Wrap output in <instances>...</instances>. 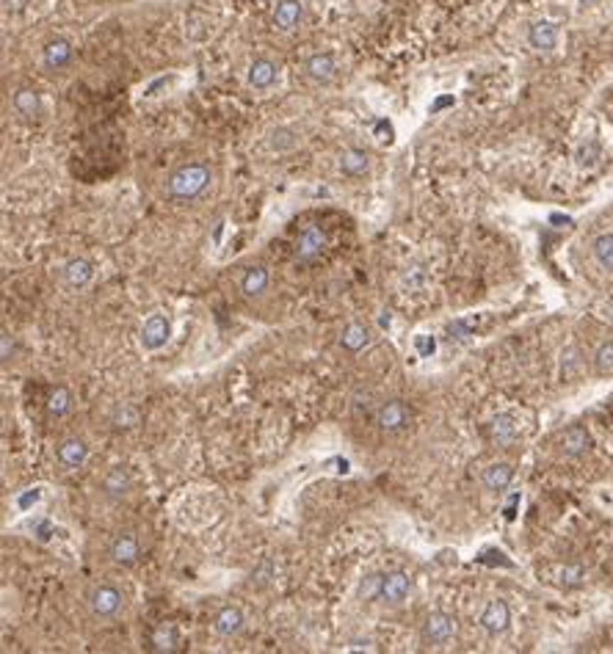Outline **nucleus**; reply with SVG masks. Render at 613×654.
Instances as JSON below:
<instances>
[{
  "label": "nucleus",
  "instance_id": "f257e3e1",
  "mask_svg": "<svg viewBox=\"0 0 613 654\" xmlns=\"http://www.w3.org/2000/svg\"><path fill=\"white\" fill-rule=\"evenodd\" d=\"M213 182V172L204 163H185L175 169L169 179H166V191L169 196H175L180 201H194L197 196H202L207 191V185Z\"/></svg>",
  "mask_w": 613,
  "mask_h": 654
},
{
  "label": "nucleus",
  "instance_id": "f03ea898",
  "mask_svg": "<svg viewBox=\"0 0 613 654\" xmlns=\"http://www.w3.org/2000/svg\"><path fill=\"white\" fill-rule=\"evenodd\" d=\"M86 604H89V610H92L94 619L111 621V619H116V616L122 613V607H125V594H122L116 585H111V582H100V585H94V588L89 591Z\"/></svg>",
  "mask_w": 613,
  "mask_h": 654
},
{
  "label": "nucleus",
  "instance_id": "7ed1b4c3",
  "mask_svg": "<svg viewBox=\"0 0 613 654\" xmlns=\"http://www.w3.org/2000/svg\"><path fill=\"white\" fill-rule=\"evenodd\" d=\"M376 423L387 433H401L412 423V411H409V406L404 401H387L376 411Z\"/></svg>",
  "mask_w": 613,
  "mask_h": 654
},
{
  "label": "nucleus",
  "instance_id": "20e7f679",
  "mask_svg": "<svg viewBox=\"0 0 613 654\" xmlns=\"http://www.w3.org/2000/svg\"><path fill=\"white\" fill-rule=\"evenodd\" d=\"M169 337H172V321L166 315L155 312V315H150L144 321V326H141V345H144V351H160L169 343Z\"/></svg>",
  "mask_w": 613,
  "mask_h": 654
},
{
  "label": "nucleus",
  "instance_id": "39448f33",
  "mask_svg": "<svg viewBox=\"0 0 613 654\" xmlns=\"http://www.w3.org/2000/svg\"><path fill=\"white\" fill-rule=\"evenodd\" d=\"M453 632H456L453 616H448V613H442V610L429 613L426 621H423V641H426V643L442 646V643H448V641L453 638Z\"/></svg>",
  "mask_w": 613,
  "mask_h": 654
},
{
  "label": "nucleus",
  "instance_id": "423d86ee",
  "mask_svg": "<svg viewBox=\"0 0 613 654\" xmlns=\"http://www.w3.org/2000/svg\"><path fill=\"white\" fill-rule=\"evenodd\" d=\"M326 249V235L321 227H304L302 235L296 238V257L299 262H312L315 257H321V252Z\"/></svg>",
  "mask_w": 613,
  "mask_h": 654
},
{
  "label": "nucleus",
  "instance_id": "0eeeda50",
  "mask_svg": "<svg viewBox=\"0 0 613 654\" xmlns=\"http://www.w3.org/2000/svg\"><path fill=\"white\" fill-rule=\"evenodd\" d=\"M111 560L116 563V566H133L136 560H138V555H141V544H138V536L136 533H130V530H125V533H119L114 541H111Z\"/></svg>",
  "mask_w": 613,
  "mask_h": 654
},
{
  "label": "nucleus",
  "instance_id": "6e6552de",
  "mask_svg": "<svg viewBox=\"0 0 613 654\" xmlns=\"http://www.w3.org/2000/svg\"><path fill=\"white\" fill-rule=\"evenodd\" d=\"M246 627V616L241 607L235 604H224L216 616H213V632L221 635V638H232V635H241Z\"/></svg>",
  "mask_w": 613,
  "mask_h": 654
},
{
  "label": "nucleus",
  "instance_id": "1a4fd4ad",
  "mask_svg": "<svg viewBox=\"0 0 613 654\" xmlns=\"http://www.w3.org/2000/svg\"><path fill=\"white\" fill-rule=\"evenodd\" d=\"M409 591H412V577H409L407 572H401V569H395V572H387L384 575V585H382V602L387 604H401L404 599L409 597Z\"/></svg>",
  "mask_w": 613,
  "mask_h": 654
},
{
  "label": "nucleus",
  "instance_id": "9d476101",
  "mask_svg": "<svg viewBox=\"0 0 613 654\" xmlns=\"http://www.w3.org/2000/svg\"><path fill=\"white\" fill-rule=\"evenodd\" d=\"M511 624V610L509 604L503 599H492V602L484 607L481 613V627L489 632V635H503Z\"/></svg>",
  "mask_w": 613,
  "mask_h": 654
},
{
  "label": "nucleus",
  "instance_id": "9b49d317",
  "mask_svg": "<svg viewBox=\"0 0 613 654\" xmlns=\"http://www.w3.org/2000/svg\"><path fill=\"white\" fill-rule=\"evenodd\" d=\"M100 489L108 500H122V497H128L130 489H133L130 472L125 470V467H111V470L102 475Z\"/></svg>",
  "mask_w": 613,
  "mask_h": 654
},
{
  "label": "nucleus",
  "instance_id": "f8f14e48",
  "mask_svg": "<svg viewBox=\"0 0 613 654\" xmlns=\"http://www.w3.org/2000/svg\"><path fill=\"white\" fill-rule=\"evenodd\" d=\"M72 58H75V50H72V45L67 39H53V42L45 45V52H42V61H45V67L50 72H58V70L70 67Z\"/></svg>",
  "mask_w": 613,
  "mask_h": 654
},
{
  "label": "nucleus",
  "instance_id": "ddd939ff",
  "mask_svg": "<svg viewBox=\"0 0 613 654\" xmlns=\"http://www.w3.org/2000/svg\"><path fill=\"white\" fill-rule=\"evenodd\" d=\"M304 72H306V77L315 80V83H329L334 77V72H337V61H334L332 52H312V55L306 58Z\"/></svg>",
  "mask_w": 613,
  "mask_h": 654
},
{
  "label": "nucleus",
  "instance_id": "4468645a",
  "mask_svg": "<svg viewBox=\"0 0 613 654\" xmlns=\"http://www.w3.org/2000/svg\"><path fill=\"white\" fill-rule=\"evenodd\" d=\"M61 277H64V284H67V287L83 290V287L94 279V265H92L89 260H83V257H75V260H70V262L64 265Z\"/></svg>",
  "mask_w": 613,
  "mask_h": 654
},
{
  "label": "nucleus",
  "instance_id": "2eb2a0df",
  "mask_svg": "<svg viewBox=\"0 0 613 654\" xmlns=\"http://www.w3.org/2000/svg\"><path fill=\"white\" fill-rule=\"evenodd\" d=\"M277 75H280V67H277L271 58H257V61H252V67H249L246 83H249L252 89H257V92H263V89H271V86H274Z\"/></svg>",
  "mask_w": 613,
  "mask_h": 654
},
{
  "label": "nucleus",
  "instance_id": "dca6fc26",
  "mask_svg": "<svg viewBox=\"0 0 613 654\" xmlns=\"http://www.w3.org/2000/svg\"><path fill=\"white\" fill-rule=\"evenodd\" d=\"M561 450L569 458H580L591 450V436L583 426H572L561 433Z\"/></svg>",
  "mask_w": 613,
  "mask_h": 654
},
{
  "label": "nucleus",
  "instance_id": "f3484780",
  "mask_svg": "<svg viewBox=\"0 0 613 654\" xmlns=\"http://www.w3.org/2000/svg\"><path fill=\"white\" fill-rule=\"evenodd\" d=\"M86 458H89V445H86L83 439H77V436H70V439H64V442L58 445V461H61L67 470L83 467Z\"/></svg>",
  "mask_w": 613,
  "mask_h": 654
},
{
  "label": "nucleus",
  "instance_id": "a211bd4d",
  "mask_svg": "<svg viewBox=\"0 0 613 654\" xmlns=\"http://www.w3.org/2000/svg\"><path fill=\"white\" fill-rule=\"evenodd\" d=\"M304 17V6L302 0H280L274 6V26L280 31H293V28L302 23Z\"/></svg>",
  "mask_w": 613,
  "mask_h": 654
},
{
  "label": "nucleus",
  "instance_id": "6ab92c4d",
  "mask_svg": "<svg viewBox=\"0 0 613 654\" xmlns=\"http://www.w3.org/2000/svg\"><path fill=\"white\" fill-rule=\"evenodd\" d=\"M489 433H492L495 445L511 448V445L519 439V426H517V420H514L511 414H497V417L492 420V426H489Z\"/></svg>",
  "mask_w": 613,
  "mask_h": 654
},
{
  "label": "nucleus",
  "instance_id": "aec40b11",
  "mask_svg": "<svg viewBox=\"0 0 613 654\" xmlns=\"http://www.w3.org/2000/svg\"><path fill=\"white\" fill-rule=\"evenodd\" d=\"M481 480H484V486L489 492H503V489H509V483L514 480V467H511L509 461L489 464L484 470V475H481Z\"/></svg>",
  "mask_w": 613,
  "mask_h": 654
},
{
  "label": "nucleus",
  "instance_id": "412c9836",
  "mask_svg": "<svg viewBox=\"0 0 613 654\" xmlns=\"http://www.w3.org/2000/svg\"><path fill=\"white\" fill-rule=\"evenodd\" d=\"M268 284H271V277H268V268H263V265H252L241 279V290L249 299H260L268 290Z\"/></svg>",
  "mask_w": 613,
  "mask_h": 654
},
{
  "label": "nucleus",
  "instance_id": "4be33fe9",
  "mask_svg": "<svg viewBox=\"0 0 613 654\" xmlns=\"http://www.w3.org/2000/svg\"><path fill=\"white\" fill-rule=\"evenodd\" d=\"M528 39H531V45H534L536 50H553L556 42H558V26L550 23V20H539V23L531 26Z\"/></svg>",
  "mask_w": 613,
  "mask_h": 654
},
{
  "label": "nucleus",
  "instance_id": "5701e85b",
  "mask_svg": "<svg viewBox=\"0 0 613 654\" xmlns=\"http://www.w3.org/2000/svg\"><path fill=\"white\" fill-rule=\"evenodd\" d=\"M370 169V155L365 150H346L340 155V172L348 177H359Z\"/></svg>",
  "mask_w": 613,
  "mask_h": 654
},
{
  "label": "nucleus",
  "instance_id": "b1692460",
  "mask_svg": "<svg viewBox=\"0 0 613 654\" xmlns=\"http://www.w3.org/2000/svg\"><path fill=\"white\" fill-rule=\"evenodd\" d=\"M11 105H14V111H17L23 119H36V116H39V111H42L39 94H36L33 89H20V92H14Z\"/></svg>",
  "mask_w": 613,
  "mask_h": 654
},
{
  "label": "nucleus",
  "instance_id": "393cba45",
  "mask_svg": "<svg viewBox=\"0 0 613 654\" xmlns=\"http://www.w3.org/2000/svg\"><path fill=\"white\" fill-rule=\"evenodd\" d=\"M368 343H370V334H368V328L362 326V323H348V326L343 328V334H340V345L348 353H359Z\"/></svg>",
  "mask_w": 613,
  "mask_h": 654
},
{
  "label": "nucleus",
  "instance_id": "a878e982",
  "mask_svg": "<svg viewBox=\"0 0 613 654\" xmlns=\"http://www.w3.org/2000/svg\"><path fill=\"white\" fill-rule=\"evenodd\" d=\"M382 585H384V572H368L365 577L359 580L357 599L359 602H373V599H382Z\"/></svg>",
  "mask_w": 613,
  "mask_h": 654
},
{
  "label": "nucleus",
  "instance_id": "bb28decb",
  "mask_svg": "<svg viewBox=\"0 0 613 654\" xmlns=\"http://www.w3.org/2000/svg\"><path fill=\"white\" fill-rule=\"evenodd\" d=\"M594 260L605 268V271H613V232H605L594 240Z\"/></svg>",
  "mask_w": 613,
  "mask_h": 654
},
{
  "label": "nucleus",
  "instance_id": "cd10ccee",
  "mask_svg": "<svg viewBox=\"0 0 613 654\" xmlns=\"http://www.w3.org/2000/svg\"><path fill=\"white\" fill-rule=\"evenodd\" d=\"M268 144H271V150L274 152H290L296 144H299V135H296L290 127H277V130H271Z\"/></svg>",
  "mask_w": 613,
  "mask_h": 654
},
{
  "label": "nucleus",
  "instance_id": "c85d7f7f",
  "mask_svg": "<svg viewBox=\"0 0 613 654\" xmlns=\"http://www.w3.org/2000/svg\"><path fill=\"white\" fill-rule=\"evenodd\" d=\"M70 409H72V395H70V389L55 387L53 395L48 398V411H50L53 417H64V414H70Z\"/></svg>",
  "mask_w": 613,
  "mask_h": 654
},
{
  "label": "nucleus",
  "instance_id": "c756f323",
  "mask_svg": "<svg viewBox=\"0 0 613 654\" xmlns=\"http://www.w3.org/2000/svg\"><path fill=\"white\" fill-rule=\"evenodd\" d=\"M594 367H597L600 373H611L613 370V343L611 340L602 343V345H597V351H594Z\"/></svg>",
  "mask_w": 613,
  "mask_h": 654
},
{
  "label": "nucleus",
  "instance_id": "7c9ffc66",
  "mask_svg": "<svg viewBox=\"0 0 613 654\" xmlns=\"http://www.w3.org/2000/svg\"><path fill=\"white\" fill-rule=\"evenodd\" d=\"M175 643H177V641H175V629L172 627H166V624H163V627L155 629L153 646L158 649V652H172V649H175Z\"/></svg>",
  "mask_w": 613,
  "mask_h": 654
},
{
  "label": "nucleus",
  "instance_id": "2f4dec72",
  "mask_svg": "<svg viewBox=\"0 0 613 654\" xmlns=\"http://www.w3.org/2000/svg\"><path fill=\"white\" fill-rule=\"evenodd\" d=\"M597 157H600V144H597V141H583V144L578 147V152H575V160H578L580 166H594Z\"/></svg>",
  "mask_w": 613,
  "mask_h": 654
},
{
  "label": "nucleus",
  "instance_id": "473e14b6",
  "mask_svg": "<svg viewBox=\"0 0 613 654\" xmlns=\"http://www.w3.org/2000/svg\"><path fill=\"white\" fill-rule=\"evenodd\" d=\"M11 356H14V337H11V331H0V359L3 362H11Z\"/></svg>",
  "mask_w": 613,
  "mask_h": 654
},
{
  "label": "nucleus",
  "instance_id": "72a5a7b5",
  "mask_svg": "<svg viewBox=\"0 0 613 654\" xmlns=\"http://www.w3.org/2000/svg\"><path fill=\"white\" fill-rule=\"evenodd\" d=\"M580 580H583V566H563L561 569L563 585H578Z\"/></svg>",
  "mask_w": 613,
  "mask_h": 654
},
{
  "label": "nucleus",
  "instance_id": "f704fd0d",
  "mask_svg": "<svg viewBox=\"0 0 613 654\" xmlns=\"http://www.w3.org/2000/svg\"><path fill=\"white\" fill-rule=\"evenodd\" d=\"M39 497H42V489H31V492H28V494H23L17 503H20V508H31V505L36 503Z\"/></svg>",
  "mask_w": 613,
  "mask_h": 654
},
{
  "label": "nucleus",
  "instance_id": "c9c22d12",
  "mask_svg": "<svg viewBox=\"0 0 613 654\" xmlns=\"http://www.w3.org/2000/svg\"><path fill=\"white\" fill-rule=\"evenodd\" d=\"M28 6V0H3V11L6 14H17V11H23Z\"/></svg>",
  "mask_w": 613,
  "mask_h": 654
},
{
  "label": "nucleus",
  "instance_id": "e433bc0d",
  "mask_svg": "<svg viewBox=\"0 0 613 654\" xmlns=\"http://www.w3.org/2000/svg\"><path fill=\"white\" fill-rule=\"evenodd\" d=\"M578 356H580L578 351H566V362H563V365H566V370H563V378L572 376V365H575V367L580 365V362H578Z\"/></svg>",
  "mask_w": 613,
  "mask_h": 654
},
{
  "label": "nucleus",
  "instance_id": "4c0bfd02",
  "mask_svg": "<svg viewBox=\"0 0 613 654\" xmlns=\"http://www.w3.org/2000/svg\"><path fill=\"white\" fill-rule=\"evenodd\" d=\"M417 345H420V353H434V340H426V337H417Z\"/></svg>",
  "mask_w": 613,
  "mask_h": 654
},
{
  "label": "nucleus",
  "instance_id": "58836bf2",
  "mask_svg": "<svg viewBox=\"0 0 613 654\" xmlns=\"http://www.w3.org/2000/svg\"><path fill=\"white\" fill-rule=\"evenodd\" d=\"M445 105H453V100H451V97H442V100H436L434 105H431V111H439V108H445Z\"/></svg>",
  "mask_w": 613,
  "mask_h": 654
},
{
  "label": "nucleus",
  "instance_id": "ea45409f",
  "mask_svg": "<svg viewBox=\"0 0 613 654\" xmlns=\"http://www.w3.org/2000/svg\"><path fill=\"white\" fill-rule=\"evenodd\" d=\"M379 326L390 328V312H382V318H379Z\"/></svg>",
  "mask_w": 613,
  "mask_h": 654
},
{
  "label": "nucleus",
  "instance_id": "a19ab883",
  "mask_svg": "<svg viewBox=\"0 0 613 654\" xmlns=\"http://www.w3.org/2000/svg\"><path fill=\"white\" fill-rule=\"evenodd\" d=\"M550 221H553V224H569L566 216H550Z\"/></svg>",
  "mask_w": 613,
  "mask_h": 654
},
{
  "label": "nucleus",
  "instance_id": "79ce46f5",
  "mask_svg": "<svg viewBox=\"0 0 613 654\" xmlns=\"http://www.w3.org/2000/svg\"><path fill=\"white\" fill-rule=\"evenodd\" d=\"M591 3H594V0H580V6H591Z\"/></svg>",
  "mask_w": 613,
  "mask_h": 654
}]
</instances>
